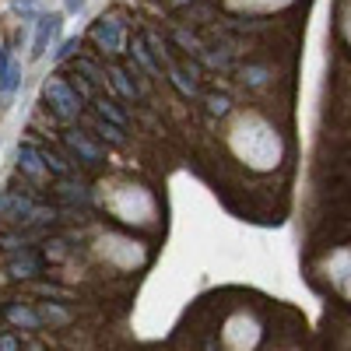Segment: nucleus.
Instances as JSON below:
<instances>
[{"label":"nucleus","mask_w":351,"mask_h":351,"mask_svg":"<svg viewBox=\"0 0 351 351\" xmlns=\"http://www.w3.org/2000/svg\"><path fill=\"white\" fill-rule=\"evenodd\" d=\"M60 25H64V14L53 11V14H43L39 18V28H36V43H32V56L39 60V56H46V46L60 36Z\"/></svg>","instance_id":"2"},{"label":"nucleus","mask_w":351,"mask_h":351,"mask_svg":"<svg viewBox=\"0 0 351 351\" xmlns=\"http://www.w3.org/2000/svg\"><path fill=\"white\" fill-rule=\"evenodd\" d=\"M109 77H112V84L120 88L123 95H137V88H134V84L127 81V74H123V71H116V67H112V71H109Z\"/></svg>","instance_id":"12"},{"label":"nucleus","mask_w":351,"mask_h":351,"mask_svg":"<svg viewBox=\"0 0 351 351\" xmlns=\"http://www.w3.org/2000/svg\"><path fill=\"white\" fill-rule=\"evenodd\" d=\"M0 351H18V341H14V334H4V337H0Z\"/></svg>","instance_id":"17"},{"label":"nucleus","mask_w":351,"mask_h":351,"mask_svg":"<svg viewBox=\"0 0 351 351\" xmlns=\"http://www.w3.org/2000/svg\"><path fill=\"white\" fill-rule=\"evenodd\" d=\"M84 8V0H67V11H81Z\"/></svg>","instance_id":"18"},{"label":"nucleus","mask_w":351,"mask_h":351,"mask_svg":"<svg viewBox=\"0 0 351 351\" xmlns=\"http://www.w3.org/2000/svg\"><path fill=\"white\" fill-rule=\"evenodd\" d=\"M60 193L74 204H88V190L84 186H74V183H60Z\"/></svg>","instance_id":"10"},{"label":"nucleus","mask_w":351,"mask_h":351,"mask_svg":"<svg viewBox=\"0 0 351 351\" xmlns=\"http://www.w3.org/2000/svg\"><path fill=\"white\" fill-rule=\"evenodd\" d=\"M18 162H21V169L28 176H39L43 172V152L32 148V144H21V148H18Z\"/></svg>","instance_id":"5"},{"label":"nucleus","mask_w":351,"mask_h":351,"mask_svg":"<svg viewBox=\"0 0 351 351\" xmlns=\"http://www.w3.org/2000/svg\"><path fill=\"white\" fill-rule=\"evenodd\" d=\"M8 316L14 319V324H25V327H39V316H36V313H28V309H21V306H11V309H8Z\"/></svg>","instance_id":"8"},{"label":"nucleus","mask_w":351,"mask_h":351,"mask_svg":"<svg viewBox=\"0 0 351 351\" xmlns=\"http://www.w3.org/2000/svg\"><path fill=\"white\" fill-rule=\"evenodd\" d=\"M64 141L71 144V152H74L81 162H88V165H99V162H102V148H95V144L88 141V134H81V130H71Z\"/></svg>","instance_id":"4"},{"label":"nucleus","mask_w":351,"mask_h":351,"mask_svg":"<svg viewBox=\"0 0 351 351\" xmlns=\"http://www.w3.org/2000/svg\"><path fill=\"white\" fill-rule=\"evenodd\" d=\"M208 106H211V112H218V116H221V112H228V99H221V95H211V99H208Z\"/></svg>","instance_id":"16"},{"label":"nucleus","mask_w":351,"mask_h":351,"mask_svg":"<svg viewBox=\"0 0 351 351\" xmlns=\"http://www.w3.org/2000/svg\"><path fill=\"white\" fill-rule=\"evenodd\" d=\"M74 49H77V39H67V43H64L60 49H56V53H53V60H64V56H71Z\"/></svg>","instance_id":"15"},{"label":"nucleus","mask_w":351,"mask_h":351,"mask_svg":"<svg viewBox=\"0 0 351 351\" xmlns=\"http://www.w3.org/2000/svg\"><path fill=\"white\" fill-rule=\"evenodd\" d=\"M11 8H14V14H18L21 21L36 18V0H11Z\"/></svg>","instance_id":"11"},{"label":"nucleus","mask_w":351,"mask_h":351,"mask_svg":"<svg viewBox=\"0 0 351 351\" xmlns=\"http://www.w3.org/2000/svg\"><path fill=\"white\" fill-rule=\"evenodd\" d=\"M99 112H102V120H109V123H116V127L123 130L127 116H123L120 109H116V102H112V99H99Z\"/></svg>","instance_id":"6"},{"label":"nucleus","mask_w":351,"mask_h":351,"mask_svg":"<svg viewBox=\"0 0 351 351\" xmlns=\"http://www.w3.org/2000/svg\"><path fill=\"white\" fill-rule=\"evenodd\" d=\"M36 271H39V260L36 256H21V260L11 263V274L14 278H28V274H36Z\"/></svg>","instance_id":"7"},{"label":"nucleus","mask_w":351,"mask_h":351,"mask_svg":"<svg viewBox=\"0 0 351 351\" xmlns=\"http://www.w3.org/2000/svg\"><path fill=\"white\" fill-rule=\"evenodd\" d=\"M18 84H21V64H14V67L8 71V77L0 81V95H11V92H14Z\"/></svg>","instance_id":"9"},{"label":"nucleus","mask_w":351,"mask_h":351,"mask_svg":"<svg viewBox=\"0 0 351 351\" xmlns=\"http://www.w3.org/2000/svg\"><path fill=\"white\" fill-rule=\"evenodd\" d=\"M92 39H95L102 49L116 53V49H120V43H123V25H120V18H102V21L92 28Z\"/></svg>","instance_id":"3"},{"label":"nucleus","mask_w":351,"mask_h":351,"mask_svg":"<svg viewBox=\"0 0 351 351\" xmlns=\"http://www.w3.org/2000/svg\"><path fill=\"white\" fill-rule=\"evenodd\" d=\"M95 130H99L102 137H109L112 144H120V141H123V130L116 127V123H106V120H99V123H95Z\"/></svg>","instance_id":"13"},{"label":"nucleus","mask_w":351,"mask_h":351,"mask_svg":"<svg viewBox=\"0 0 351 351\" xmlns=\"http://www.w3.org/2000/svg\"><path fill=\"white\" fill-rule=\"evenodd\" d=\"M46 102L53 106V112L60 116V120H74V116L81 112V95L67 81H49L46 84Z\"/></svg>","instance_id":"1"},{"label":"nucleus","mask_w":351,"mask_h":351,"mask_svg":"<svg viewBox=\"0 0 351 351\" xmlns=\"http://www.w3.org/2000/svg\"><path fill=\"white\" fill-rule=\"evenodd\" d=\"M11 67H14V60H11V46H0V81L8 77Z\"/></svg>","instance_id":"14"}]
</instances>
